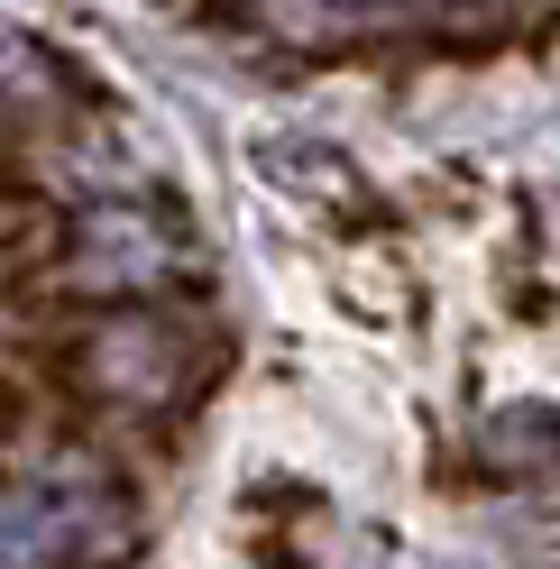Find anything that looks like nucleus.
<instances>
[{
    "instance_id": "1",
    "label": "nucleus",
    "mask_w": 560,
    "mask_h": 569,
    "mask_svg": "<svg viewBox=\"0 0 560 569\" xmlns=\"http://www.w3.org/2000/svg\"><path fill=\"white\" fill-rule=\"evenodd\" d=\"M129 532L138 523L101 469H47L0 487V569H111Z\"/></svg>"
},
{
    "instance_id": "3",
    "label": "nucleus",
    "mask_w": 560,
    "mask_h": 569,
    "mask_svg": "<svg viewBox=\"0 0 560 569\" xmlns=\"http://www.w3.org/2000/svg\"><path fill=\"white\" fill-rule=\"evenodd\" d=\"M74 258H83L74 267L83 284H148V276H166V230L138 221V211H101Z\"/></svg>"
},
{
    "instance_id": "2",
    "label": "nucleus",
    "mask_w": 560,
    "mask_h": 569,
    "mask_svg": "<svg viewBox=\"0 0 560 569\" xmlns=\"http://www.w3.org/2000/svg\"><path fill=\"white\" fill-rule=\"evenodd\" d=\"M83 386L101 405H129V413H157L193 386V340L174 322H148V312H120L83 340Z\"/></svg>"
}]
</instances>
